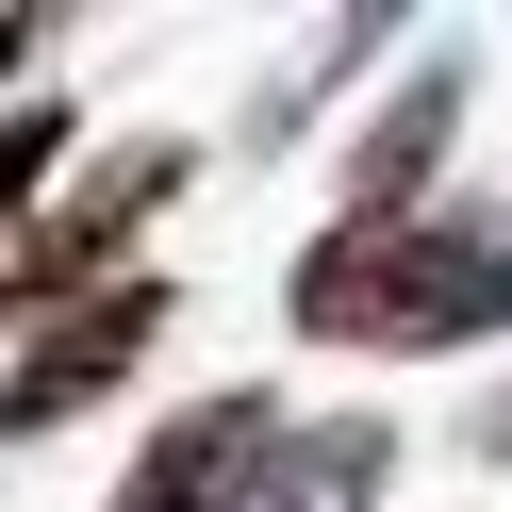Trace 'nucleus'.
Segmentation results:
<instances>
[{"label":"nucleus","mask_w":512,"mask_h":512,"mask_svg":"<svg viewBox=\"0 0 512 512\" xmlns=\"http://www.w3.org/2000/svg\"><path fill=\"white\" fill-rule=\"evenodd\" d=\"M50 166H67V100H17V199H34Z\"/></svg>","instance_id":"7"},{"label":"nucleus","mask_w":512,"mask_h":512,"mask_svg":"<svg viewBox=\"0 0 512 512\" xmlns=\"http://www.w3.org/2000/svg\"><path fill=\"white\" fill-rule=\"evenodd\" d=\"M166 182H182V149H166V133H133L100 182H83V199H34V215H17V314H50V298H100V265L133 248V215L166 199Z\"/></svg>","instance_id":"3"},{"label":"nucleus","mask_w":512,"mask_h":512,"mask_svg":"<svg viewBox=\"0 0 512 512\" xmlns=\"http://www.w3.org/2000/svg\"><path fill=\"white\" fill-rule=\"evenodd\" d=\"M446 133H463V67L430 50V67H413L397 100H380L364 133H347V215H331V232H413V215H446V199H430Z\"/></svg>","instance_id":"5"},{"label":"nucleus","mask_w":512,"mask_h":512,"mask_svg":"<svg viewBox=\"0 0 512 512\" xmlns=\"http://www.w3.org/2000/svg\"><path fill=\"white\" fill-rule=\"evenodd\" d=\"M281 314L314 347H479V331H512V215L446 199L413 232H314Z\"/></svg>","instance_id":"1"},{"label":"nucleus","mask_w":512,"mask_h":512,"mask_svg":"<svg viewBox=\"0 0 512 512\" xmlns=\"http://www.w3.org/2000/svg\"><path fill=\"white\" fill-rule=\"evenodd\" d=\"M380 479H397V430H380V413H314V430H281V463L248 479V512H364Z\"/></svg>","instance_id":"6"},{"label":"nucleus","mask_w":512,"mask_h":512,"mask_svg":"<svg viewBox=\"0 0 512 512\" xmlns=\"http://www.w3.org/2000/svg\"><path fill=\"white\" fill-rule=\"evenodd\" d=\"M479 463H512V380H496V397H479Z\"/></svg>","instance_id":"8"},{"label":"nucleus","mask_w":512,"mask_h":512,"mask_svg":"<svg viewBox=\"0 0 512 512\" xmlns=\"http://www.w3.org/2000/svg\"><path fill=\"white\" fill-rule=\"evenodd\" d=\"M166 331V281H100V298H50V314H17V430H67L83 397H116L133 380V347Z\"/></svg>","instance_id":"2"},{"label":"nucleus","mask_w":512,"mask_h":512,"mask_svg":"<svg viewBox=\"0 0 512 512\" xmlns=\"http://www.w3.org/2000/svg\"><path fill=\"white\" fill-rule=\"evenodd\" d=\"M265 463H281V413H265V397L232 380V397L166 413V430L133 446V479H116L100 512H248V479H265Z\"/></svg>","instance_id":"4"}]
</instances>
